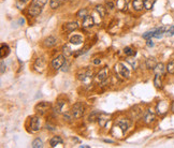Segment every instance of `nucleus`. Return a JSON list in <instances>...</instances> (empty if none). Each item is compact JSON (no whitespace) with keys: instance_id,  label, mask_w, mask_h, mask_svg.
<instances>
[{"instance_id":"obj_25","label":"nucleus","mask_w":174,"mask_h":148,"mask_svg":"<svg viewBox=\"0 0 174 148\" xmlns=\"http://www.w3.org/2000/svg\"><path fill=\"white\" fill-rule=\"evenodd\" d=\"M64 106H65V102L64 101H58L56 103V105H55V107H54V112L57 113V114H60V113L62 112Z\"/></svg>"},{"instance_id":"obj_27","label":"nucleus","mask_w":174,"mask_h":148,"mask_svg":"<svg viewBox=\"0 0 174 148\" xmlns=\"http://www.w3.org/2000/svg\"><path fill=\"white\" fill-rule=\"evenodd\" d=\"M96 11L98 12V14L101 17H104L105 14H107V10H105V8L103 6H97L96 7Z\"/></svg>"},{"instance_id":"obj_44","label":"nucleus","mask_w":174,"mask_h":148,"mask_svg":"<svg viewBox=\"0 0 174 148\" xmlns=\"http://www.w3.org/2000/svg\"><path fill=\"white\" fill-rule=\"evenodd\" d=\"M171 111L174 113V101L172 102V104H171Z\"/></svg>"},{"instance_id":"obj_21","label":"nucleus","mask_w":174,"mask_h":148,"mask_svg":"<svg viewBox=\"0 0 174 148\" xmlns=\"http://www.w3.org/2000/svg\"><path fill=\"white\" fill-rule=\"evenodd\" d=\"M154 85L157 89L162 88V79H161V75L155 74V77H154Z\"/></svg>"},{"instance_id":"obj_47","label":"nucleus","mask_w":174,"mask_h":148,"mask_svg":"<svg viewBox=\"0 0 174 148\" xmlns=\"http://www.w3.org/2000/svg\"><path fill=\"white\" fill-rule=\"evenodd\" d=\"M19 1L23 2V3H25V2H27V1H28V0H19Z\"/></svg>"},{"instance_id":"obj_38","label":"nucleus","mask_w":174,"mask_h":148,"mask_svg":"<svg viewBox=\"0 0 174 148\" xmlns=\"http://www.w3.org/2000/svg\"><path fill=\"white\" fill-rule=\"evenodd\" d=\"M87 49H88V47H85V48L81 49V51H79L77 53H75L74 56H75V57H77V56H80V55H82V54H85V53L87 52Z\"/></svg>"},{"instance_id":"obj_11","label":"nucleus","mask_w":174,"mask_h":148,"mask_svg":"<svg viewBox=\"0 0 174 148\" xmlns=\"http://www.w3.org/2000/svg\"><path fill=\"white\" fill-rule=\"evenodd\" d=\"M108 76H109V72H108V68H103V69H101L99 72H98V75H97V81H98V82H104L105 79H108Z\"/></svg>"},{"instance_id":"obj_24","label":"nucleus","mask_w":174,"mask_h":148,"mask_svg":"<svg viewBox=\"0 0 174 148\" xmlns=\"http://www.w3.org/2000/svg\"><path fill=\"white\" fill-rule=\"evenodd\" d=\"M10 54V47L7 44H1V58H4Z\"/></svg>"},{"instance_id":"obj_15","label":"nucleus","mask_w":174,"mask_h":148,"mask_svg":"<svg viewBox=\"0 0 174 148\" xmlns=\"http://www.w3.org/2000/svg\"><path fill=\"white\" fill-rule=\"evenodd\" d=\"M166 70H167V67H165V64L160 62V64H157V66L154 68V73L162 76V75L165 74Z\"/></svg>"},{"instance_id":"obj_29","label":"nucleus","mask_w":174,"mask_h":148,"mask_svg":"<svg viewBox=\"0 0 174 148\" xmlns=\"http://www.w3.org/2000/svg\"><path fill=\"white\" fill-rule=\"evenodd\" d=\"M155 4V0H144V8L146 10H152Z\"/></svg>"},{"instance_id":"obj_39","label":"nucleus","mask_w":174,"mask_h":148,"mask_svg":"<svg viewBox=\"0 0 174 148\" xmlns=\"http://www.w3.org/2000/svg\"><path fill=\"white\" fill-rule=\"evenodd\" d=\"M107 8L108 9H110V10H112V9H114L115 8V4L113 3V1H107Z\"/></svg>"},{"instance_id":"obj_18","label":"nucleus","mask_w":174,"mask_h":148,"mask_svg":"<svg viewBox=\"0 0 174 148\" xmlns=\"http://www.w3.org/2000/svg\"><path fill=\"white\" fill-rule=\"evenodd\" d=\"M132 7L135 11H141L144 8V0H133Z\"/></svg>"},{"instance_id":"obj_14","label":"nucleus","mask_w":174,"mask_h":148,"mask_svg":"<svg viewBox=\"0 0 174 148\" xmlns=\"http://www.w3.org/2000/svg\"><path fill=\"white\" fill-rule=\"evenodd\" d=\"M129 4V0H117L116 1V7L119 11H126Z\"/></svg>"},{"instance_id":"obj_13","label":"nucleus","mask_w":174,"mask_h":148,"mask_svg":"<svg viewBox=\"0 0 174 148\" xmlns=\"http://www.w3.org/2000/svg\"><path fill=\"white\" fill-rule=\"evenodd\" d=\"M30 128H31V130L34 132L40 129V119L38 118L37 116L32 117V118L30 119Z\"/></svg>"},{"instance_id":"obj_8","label":"nucleus","mask_w":174,"mask_h":148,"mask_svg":"<svg viewBox=\"0 0 174 148\" xmlns=\"http://www.w3.org/2000/svg\"><path fill=\"white\" fill-rule=\"evenodd\" d=\"M45 66H46V64H45V60L43 58H38L36 60V62H34V70H36L37 72L42 73V72L44 71V69H45Z\"/></svg>"},{"instance_id":"obj_23","label":"nucleus","mask_w":174,"mask_h":148,"mask_svg":"<svg viewBox=\"0 0 174 148\" xmlns=\"http://www.w3.org/2000/svg\"><path fill=\"white\" fill-rule=\"evenodd\" d=\"M62 55H64L65 57H70L72 55V49L69 44H65L64 46H62Z\"/></svg>"},{"instance_id":"obj_2","label":"nucleus","mask_w":174,"mask_h":148,"mask_svg":"<svg viewBox=\"0 0 174 148\" xmlns=\"http://www.w3.org/2000/svg\"><path fill=\"white\" fill-rule=\"evenodd\" d=\"M115 71H116V73L119 75V76L124 77V79H128V77L130 76L129 69H128V68L126 67L124 64H122V62L115 64Z\"/></svg>"},{"instance_id":"obj_5","label":"nucleus","mask_w":174,"mask_h":148,"mask_svg":"<svg viewBox=\"0 0 174 148\" xmlns=\"http://www.w3.org/2000/svg\"><path fill=\"white\" fill-rule=\"evenodd\" d=\"M50 107H51V104H50L49 102L43 101V102H40V103H38L36 105V107H34V110L37 111L38 114L44 115L45 113H46L50 110Z\"/></svg>"},{"instance_id":"obj_4","label":"nucleus","mask_w":174,"mask_h":148,"mask_svg":"<svg viewBox=\"0 0 174 148\" xmlns=\"http://www.w3.org/2000/svg\"><path fill=\"white\" fill-rule=\"evenodd\" d=\"M170 109V104L168 103L167 101H159L156 106V112H157L158 115L162 116V115H166Z\"/></svg>"},{"instance_id":"obj_6","label":"nucleus","mask_w":174,"mask_h":148,"mask_svg":"<svg viewBox=\"0 0 174 148\" xmlns=\"http://www.w3.org/2000/svg\"><path fill=\"white\" fill-rule=\"evenodd\" d=\"M65 64V56L64 55H59V56L55 57L52 61V66L55 70H59L60 68L64 66Z\"/></svg>"},{"instance_id":"obj_28","label":"nucleus","mask_w":174,"mask_h":148,"mask_svg":"<svg viewBox=\"0 0 174 148\" xmlns=\"http://www.w3.org/2000/svg\"><path fill=\"white\" fill-rule=\"evenodd\" d=\"M46 2H47V0H32L31 4L37 6V7H40V8H43L45 4H46Z\"/></svg>"},{"instance_id":"obj_40","label":"nucleus","mask_w":174,"mask_h":148,"mask_svg":"<svg viewBox=\"0 0 174 148\" xmlns=\"http://www.w3.org/2000/svg\"><path fill=\"white\" fill-rule=\"evenodd\" d=\"M4 71H6V64H4L3 60H1V74H3Z\"/></svg>"},{"instance_id":"obj_1","label":"nucleus","mask_w":174,"mask_h":148,"mask_svg":"<svg viewBox=\"0 0 174 148\" xmlns=\"http://www.w3.org/2000/svg\"><path fill=\"white\" fill-rule=\"evenodd\" d=\"M77 79H80L82 83H84L85 85H89L90 82L92 81V72L89 69H82L77 73Z\"/></svg>"},{"instance_id":"obj_30","label":"nucleus","mask_w":174,"mask_h":148,"mask_svg":"<svg viewBox=\"0 0 174 148\" xmlns=\"http://www.w3.org/2000/svg\"><path fill=\"white\" fill-rule=\"evenodd\" d=\"M88 15V10L87 9H81L79 12L76 13V16L80 18H85Z\"/></svg>"},{"instance_id":"obj_7","label":"nucleus","mask_w":174,"mask_h":148,"mask_svg":"<svg viewBox=\"0 0 174 148\" xmlns=\"http://www.w3.org/2000/svg\"><path fill=\"white\" fill-rule=\"evenodd\" d=\"M110 120V115L105 114V113H100L99 116H98V124H99V126L101 128H104L105 126H107V124L109 122Z\"/></svg>"},{"instance_id":"obj_35","label":"nucleus","mask_w":174,"mask_h":148,"mask_svg":"<svg viewBox=\"0 0 174 148\" xmlns=\"http://www.w3.org/2000/svg\"><path fill=\"white\" fill-rule=\"evenodd\" d=\"M124 53H125V55H127V56H134L135 55V52L133 51L131 47H125L124 48Z\"/></svg>"},{"instance_id":"obj_42","label":"nucleus","mask_w":174,"mask_h":148,"mask_svg":"<svg viewBox=\"0 0 174 148\" xmlns=\"http://www.w3.org/2000/svg\"><path fill=\"white\" fill-rule=\"evenodd\" d=\"M61 68H64V69H62V71H64V72L68 71V64H67V62H65L64 66H62Z\"/></svg>"},{"instance_id":"obj_12","label":"nucleus","mask_w":174,"mask_h":148,"mask_svg":"<svg viewBox=\"0 0 174 148\" xmlns=\"http://www.w3.org/2000/svg\"><path fill=\"white\" fill-rule=\"evenodd\" d=\"M41 12H42V8L34 6V4H30L28 8V13L31 15V16H38Z\"/></svg>"},{"instance_id":"obj_36","label":"nucleus","mask_w":174,"mask_h":148,"mask_svg":"<svg viewBox=\"0 0 174 148\" xmlns=\"http://www.w3.org/2000/svg\"><path fill=\"white\" fill-rule=\"evenodd\" d=\"M154 33H155V30H152V31H147L146 33L143 34V38H144V39H150V38L154 37Z\"/></svg>"},{"instance_id":"obj_45","label":"nucleus","mask_w":174,"mask_h":148,"mask_svg":"<svg viewBox=\"0 0 174 148\" xmlns=\"http://www.w3.org/2000/svg\"><path fill=\"white\" fill-rule=\"evenodd\" d=\"M104 142L105 143H114L113 141H111V140H104Z\"/></svg>"},{"instance_id":"obj_37","label":"nucleus","mask_w":174,"mask_h":148,"mask_svg":"<svg viewBox=\"0 0 174 148\" xmlns=\"http://www.w3.org/2000/svg\"><path fill=\"white\" fill-rule=\"evenodd\" d=\"M166 34H167L168 37H172V36H174V26H171L170 28H169V29L167 30Z\"/></svg>"},{"instance_id":"obj_31","label":"nucleus","mask_w":174,"mask_h":148,"mask_svg":"<svg viewBox=\"0 0 174 148\" xmlns=\"http://www.w3.org/2000/svg\"><path fill=\"white\" fill-rule=\"evenodd\" d=\"M167 71L170 74H174V60H170L167 64Z\"/></svg>"},{"instance_id":"obj_20","label":"nucleus","mask_w":174,"mask_h":148,"mask_svg":"<svg viewBox=\"0 0 174 148\" xmlns=\"http://www.w3.org/2000/svg\"><path fill=\"white\" fill-rule=\"evenodd\" d=\"M56 43H57V40L54 37H49L44 40V45L46 47H53L54 45H56Z\"/></svg>"},{"instance_id":"obj_33","label":"nucleus","mask_w":174,"mask_h":148,"mask_svg":"<svg viewBox=\"0 0 174 148\" xmlns=\"http://www.w3.org/2000/svg\"><path fill=\"white\" fill-rule=\"evenodd\" d=\"M32 147L34 148H41L43 147V142L40 139H36L34 142H32Z\"/></svg>"},{"instance_id":"obj_34","label":"nucleus","mask_w":174,"mask_h":148,"mask_svg":"<svg viewBox=\"0 0 174 148\" xmlns=\"http://www.w3.org/2000/svg\"><path fill=\"white\" fill-rule=\"evenodd\" d=\"M60 4H61L60 0H51V2H50V6H51L52 9H57V8L60 7Z\"/></svg>"},{"instance_id":"obj_41","label":"nucleus","mask_w":174,"mask_h":148,"mask_svg":"<svg viewBox=\"0 0 174 148\" xmlns=\"http://www.w3.org/2000/svg\"><path fill=\"white\" fill-rule=\"evenodd\" d=\"M146 44H147V46H148V47H153V46H154V42H153L150 39H148V40H147V43H146Z\"/></svg>"},{"instance_id":"obj_43","label":"nucleus","mask_w":174,"mask_h":148,"mask_svg":"<svg viewBox=\"0 0 174 148\" xmlns=\"http://www.w3.org/2000/svg\"><path fill=\"white\" fill-rule=\"evenodd\" d=\"M100 62H101V60L98 59V58L94 60V64H100Z\"/></svg>"},{"instance_id":"obj_10","label":"nucleus","mask_w":174,"mask_h":148,"mask_svg":"<svg viewBox=\"0 0 174 148\" xmlns=\"http://www.w3.org/2000/svg\"><path fill=\"white\" fill-rule=\"evenodd\" d=\"M117 126L118 128H120V130H122L123 132H125V131H127L128 128L130 127V121L126 118H120L117 121Z\"/></svg>"},{"instance_id":"obj_9","label":"nucleus","mask_w":174,"mask_h":148,"mask_svg":"<svg viewBox=\"0 0 174 148\" xmlns=\"http://www.w3.org/2000/svg\"><path fill=\"white\" fill-rule=\"evenodd\" d=\"M143 120H144V122L147 125H150V124H152V122L155 121V114H154V112H152L150 110H147L144 114Z\"/></svg>"},{"instance_id":"obj_19","label":"nucleus","mask_w":174,"mask_h":148,"mask_svg":"<svg viewBox=\"0 0 174 148\" xmlns=\"http://www.w3.org/2000/svg\"><path fill=\"white\" fill-rule=\"evenodd\" d=\"M145 64H146V68H147V69H153L154 70V68L157 66L156 58H155V57H150V58H147V59H146Z\"/></svg>"},{"instance_id":"obj_17","label":"nucleus","mask_w":174,"mask_h":148,"mask_svg":"<svg viewBox=\"0 0 174 148\" xmlns=\"http://www.w3.org/2000/svg\"><path fill=\"white\" fill-rule=\"evenodd\" d=\"M94 26V18L89 15H87L84 19H83V27L84 28H90Z\"/></svg>"},{"instance_id":"obj_3","label":"nucleus","mask_w":174,"mask_h":148,"mask_svg":"<svg viewBox=\"0 0 174 148\" xmlns=\"http://www.w3.org/2000/svg\"><path fill=\"white\" fill-rule=\"evenodd\" d=\"M71 114H72L73 118H75V119L81 118V117L84 115V106H83V104L80 103V102L75 103L72 107Z\"/></svg>"},{"instance_id":"obj_16","label":"nucleus","mask_w":174,"mask_h":148,"mask_svg":"<svg viewBox=\"0 0 174 148\" xmlns=\"http://www.w3.org/2000/svg\"><path fill=\"white\" fill-rule=\"evenodd\" d=\"M65 30L68 32H71V31H74V30H76L77 28H79V24H77L76 22H70L68 23V24L65 25Z\"/></svg>"},{"instance_id":"obj_46","label":"nucleus","mask_w":174,"mask_h":148,"mask_svg":"<svg viewBox=\"0 0 174 148\" xmlns=\"http://www.w3.org/2000/svg\"><path fill=\"white\" fill-rule=\"evenodd\" d=\"M81 147H84V148H89V146H88V145H82V146H81Z\"/></svg>"},{"instance_id":"obj_26","label":"nucleus","mask_w":174,"mask_h":148,"mask_svg":"<svg viewBox=\"0 0 174 148\" xmlns=\"http://www.w3.org/2000/svg\"><path fill=\"white\" fill-rule=\"evenodd\" d=\"M70 42L74 45H79L81 43H83V37L81 36H73L71 39H70Z\"/></svg>"},{"instance_id":"obj_22","label":"nucleus","mask_w":174,"mask_h":148,"mask_svg":"<svg viewBox=\"0 0 174 148\" xmlns=\"http://www.w3.org/2000/svg\"><path fill=\"white\" fill-rule=\"evenodd\" d=\"M50 144H51L52 147H57L58 145H61L62 144V139L60 136H54V137H52V139H51Z\"/></svg>"},{"instance_id":"obj_32","label":"nucleus","mask_w":174,"mask_h":148,"mask_svg":"<svg viewBox=\"0 0 174 148\" xmlns=\"http://www.w3.org/2000/svg\"><path fill=\"white\" fill-rule=\"evenodd\" d=\"M99 114H100V113H99V112H97V111L92 112V114H90V115H89V117H88V120H89L90 122H94L95 120H97V119H98V116H99Z\"/></svg>"}]
</instances>
